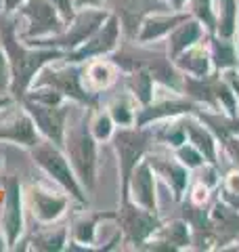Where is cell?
Masks as SVG:
<instances>
[{"label": "cell", "instance_id": "cell-1", "mask_svg": "<svg viewBox=\"0 0 239 252\" xmlns=\"http://www.w3.org/2000/svg\"><path fill=\"white\" fill-rule=\"evenodd\" d=\"M0 44L6 53L11 65V94L15 99H21L28 93L34 76L59 57H65V53L59 49H51V46H34L21 40L15 28L13 15L0 13Z\"/></svg>", "mask_w": 239, "mask_h": 252}, {"label": "cell", "instance_id": "cell-2", "mask_svg": "<svg viewBox=\"0 0 239 252\" xmlns=\"http://www.w3.org/2000/svg\"><path fill=\"white\" fill-rule=\"evenodd\" d=\"M78 105V103H74ZM71 105L65 132H63V152L67 154L71 168H74L78 181L82 183L84 189L94 187L97 181V139L92 137L90 126H89V114L76 116V107Z\"/></svg>", "mask_w": 239, "mask_h": 252}, {"label": "cell", "instance_id": "cell-3", "mask_svg": "<svg viewBox=\"0 0 239 252\" xmlns=\"http://www.w3.org/2000/svg\"><path fill=\"white\" fill-rule=\"evenodd\" d=\"M30 154H31V162L36 164V168L49 181H53L55 185H59L63 191H67L71 195V200H76L80 204L89 202L86 200V189L78 181L74 168H71L69 158L63 152L61 145L53 143L49 139H40L36 145L30 147Z\"/></svg>", "mask_w": 239, "mask_h": 252}, {"label": "cell", "instance_id": "cell-4", "mask_svg": "<svg viewBox=\"0 0 239 252\" xmlns=\"http://www.w3.org/2000/svg\"><path fill=\"white\" fill-rule=\"evenodd\" d=\"M31 86H49V89L57 91L67 101L78 105L90 107L97 103V97H92L82 86V65L65 57H59L46 63L44 67H40V72L34 76V80L30 84V89Z\"/></svg>", "mask_w": 239, "mask_h": 252}, {"label": "cell", "instance_id": "cell-5", "mask_svg": "<svg viewBox=\"0 0 239 252\" xmlns=\"http://www.w3.org/2000/svg\"><path fill=\"white\" fill-rule=\"evenodd\" d=\"M17 34L23 42L36 44L51 36H57L65 28V19L49 0H26L13 13Z\"/></svg>", "mask_w": 239, "mask_h": 252}, {"label": "cell", "instance_id": "cell-6", "mask_svg": "<svg viewBox=\"0 0 239 252\" xmlns=\"http://www.w3.org/2000/svg\"><path fill=\"white\" fill-rule=\"evenodd\" d=\"M69 200H71V195L67 191H63L59 185H55L46 177L42 181H36V183H30L23 189L26 212L36 220V225L57 223L65 215Z\"/></svg>", "mask_w": 239, "mask_h": 252}, {"label": "cell", "instance_id": "cell-7", "mask_svg": "<svg viewBox=\"0 0 239 252\" xmlns=\"http://www.w3.org/2000/svg\"><path fill=\"white\" fill-rule=\"evenodd\" d=\"M109 11L105 6H89V9H76V13L71 15V19L65 21L57 36H51L46 40H40L34 46H51V49H59L63 53L76 51L80 44H84L89 38L97 32L105 19L109 17Z\"/></svg>", "mask_w": 239, "mask_h": 252}, {"label": "cell", "instance_id": "cell-8", "mask_svg": "<svg viewBox=\"0 0 239 252\" xmlns=\"http://www.w3.org/2000/svg\"><path fill=\"white\" fill-rule=\"evenodd\" d=\"M114 147L118 154V164H120V172H122V193L124 187L128 183V177L132 168L143 160V156L149 152L151 139H153V130H145V126H122L120 130L114 132Z\"/></svg>", "mask_w": 239, "mask_h": 252}, {"label": "cell", "instance_id": "cell-9", "mask_svg": "<svg viewBox=\"0 0 239 252\" xmlns=\"http://www.w3.org/2000/svg\"><path fill=\"white\" fill-rule=\"evenodd\" d=\"M19 101L23 103V107L28 109L40 139H49L53 143L61 145L65 124H67V116H69V109L74 103L65 101V103H59V105H51V103H40V101H34L30 97H23Z\"/></svg>", "mask_w": 239, "mask_h": 252}, {"label": "cell", "instance_id": "cell-10", "mask_svg": "<svg viewBox=\"0 0 239 252\" xmlns=\"http://www.w3.org/2000/svg\"><path fill=\"white\" fill-rule=\"evenodd\" d=\"M40 141L34 122L19 99H13L0 109V143L31 147Z\"/></svg>", "mask_w": 239, "mask_h": 252}, {"label": "cell", "instance_id": "cell-11", "mask_svg": "<svg viewBox=\"0 0 239 252\" xmlns=\"http://www.w3.org/2000/svg\"><path fill=\"white\" fill-rule=\"evenodd\" d=\"M103 6L118 17L122 34L128 40H134L143 26V19L151 13H166L170 4L166 0H105Z\"/></svg>", "mask_w": 239, "mask_h": 252}, {"label": "cell", "instance_id": "cell-12", "mask_svg": "<svg viewBox=\"0 0 239 252\" xmlns=\"http://www.w3.org/2000/svg\"><path fill=\"white\" fill-rule=\"evenodd\" d=\"M120 40H122V26H120L116 15H109L105 23L84 44H80L76 51L65 53V59L74 63H84L94 57H109L120 46Z\"/></svg>", "mask_w": 239, "mask_h": 252}, {"label": "cell", "instance_id": "cell-13", "mask_svg": "<svg viewBox=\"0 0 239 252\" xmlns=\"http://www.w3.org/2000/svg\"><path fill=\"white\" fill-rule=\"evenodd\" d=\"M116 219H118V225L122 229L124 238L130 244L147 242L159 229V220L155 219V212L141 208L130 200L122 202V208H120Z\"/></svg>", "mask_w": 239, "mask_h": 252}, {"label": "cell", "instance_id": "cell-14", "mask_svg": "<svg viewBox=\"0 0 239 252\" xmlns=\"http://www.w3.org/2000/svg\"><path fill=\"white\" fill-rule=\"evenodd\" d=\"M23 220H26V204H23V187L13 181L6 185V195L0 206V229H2L6 244L15 246L23 233Z\"/></svg>", "mask_w": 239, "mask_h": 252}, {"label": "cell", "instance_id": "cell-15", "mask_svg": "<svg viewBox=\"0 0 239 252\" xmlns=\"http://www.w3.org/2000/svg\"><path fill=\"white\" fill-rule=\"evenodd\" d=\"M124 200H130L137 204V206L151 210V212L157 210L153 168H151V164L147 160H141L137 166L132 168L128 183L124 187Z\"/></svg>", "mask_w": 239, "mask_h": 252}, {"label": "cell", "instance_id": "cell-16", "mask_svg": "<svg viewBox=\"0 0 239 252\" xmlns=\"http://www.w3.org/2000/svg\"><path fill=\"white\" fill-rule=\"evenodd\" d=\"M80 65H82V86L92 97L109 91L118 80L120 67L111 61V57H94Z\"/></svg>", "mask_w": 239, "mask_h": 252}, {"label": "cell", "instance_id": "cell-17", "mask_svg": "<svg viewBox=\"0 0 239 252\" xmlns=\"http://www.w3.org/2000/svg\"><path fill=\"white\" fill-rule=\"evenodd\" d=\"M185 19H189L187 15H172L170 17V15H166V13H151V15H147V17L143 19V26L139 30L137 38H134V42L147 44L151 40H157V38L168 36L170 32Z\"/></svg>", "mask_w": 239, "mask_h": 252}, {"label": "cell", "instance_id": "cell-18", "mask_svg": "<svg viewBox=\"0 0 239 252\" xmlns=\"http://www.w3.org/2000/svg\"><path fill=\"white\" fill-rule=\"evenodd\" d=\"M147 162L151 164L153 172H157L159 177H164V181L174 189V195L180 198L182 191L187 187V170L180 166L177 160H170V158H164V156H155V154H149Z\"/></svg>", "mask_w": 239, "mask_h": 252}, {"label": "cell", "instance_id": "cell-19", "mask_svg": "<svg viewBox=\"0 0 239 252\" xmlns=\"http://www.w3.org/2000/svg\"><path fill=\"white\" fill-rule=\"evenodd\" d=\"M30 244L36 250H61L65 248V244H69V227L57 223L38 225Z\"/></svg>", "mask_w": 239, "mask_h": 252}, {"label": "cell", "instance_id": "cell-20", "mask_svg": "<svg viewBox=\"0 0 239 252\" xmlns=\"http://www.w3.org/2000/svg\"><path fill=\"white\" fill-rule=\"evenodd\" d=\"M168 51H170V57L177 59L182 51H187L189 46H193L199 36H202V28H199L197 21H182L174 28L170 34H168Z\"/></svg>", "mask_w": 239, "mask_h": 252}, {"label": "cell", "instance_id": "cell-21", "mask_svg": "<svg viewBox=\"0 0 239 252\" xmlns=\"http://www.w3.org/2000/svg\"><path fill=\"white\" fill-rule=\"evenodd\" d=\"M107 112L114 118V122L122 128V126H134L137 124V109H134V97L124 91L122 94H116V97L109 99L107 103Z\"/></svg>", "mask_w": 239, "mask_h": 252}, {"label": "cell", "instance_id": "cell-22", "mask_svg": "<svg viewBox=\"0 0 239 252\" xmlns=\"http://www.w3.org/2000/svg\"><path fill=\"white\" fill-rule=\"evenodd\" d=\"M153 76L147 69H130L126 76V91H128L134 101H139L141 105L151 103L153 99Z\"/></svg>", "mask_w": 239, "mask_h": 252}, {"label": "cell", "instance_id": "cell-23", "mask_svg": "<svg viewBox=\"0 0 239 252\" xmlns=\"http://www.w3.org/2000/svg\"><path fill=\"white\" fill-rule=\"evenodd\" d=\"M182 124H185V132L189 135L191 145H193L210 164L216 162V160H214V158H216V143H214V137L210 135V132L206 130L202 124H197L195 120H191V118H189V120H185Z\"/></svg>", "mask_w": 239, "mask_h": 252}, {"label": "cell", "instance_id": "cell-24", "mask_svg": "<svg viewBox=\"0 0 239 252\" xmlns=\"http://www.w3.org/2000/svg\"><path fill=\"white\" fill-rule=\"evenodd\" d=\"M177 65L182 72L193 74L195 78H206L210 69V61H208V53L202 46H189L187 51H182L177 57Z\"/></svg>", "mask_w": 239, "mask_h": 252}, {"label": "cell", "instance_id": "cell-25", "mask_svg": "<svg viewBox=\"0 0 239 252\" xmlns=\"http://www.w3.org/2000/svg\"><path fill=\"white\" fill-rule=\"evenodd\" d=\"M99 112H94V114H89V126H90V132H92V137L97 139V143H101V141H109L111 137H114V118L109 116L107 109H101L97 107Z\"/></svg>", "mask_w": 239, "mask_h": 252}, {"label": "cell", "instance_id": "cell-26", "mask_svg": "<svg viewBox=\"0 0 239 252\" xmlns=\"http://www.w3.org/2000/svg\"><path fill=\"white\" fill-rule=\"evenodd\" d=\"M218 6V34L231 38L237 26V0H216Z\"/></svg>", "mask_w": 239, "mask_h": 252}, {"label": "cell", "instance_id": "cell-27", "mask_svg": "<svg viewBox=\"0 0 239 252\" xmlns=\"http://www.w3.org/2000/svg\"><path fill=\"white\" fill-rule=\"evenodd\" d=\"M212 55H214V61H216V67L220 69H229L237 65V51L229 42V38H222V36L216 38L212 42Z\"/></svg>", "mask_w": 239, "mask_h": 252}, {"label": "cell", "instance_id": "cell-28", "mask_svg": "<svg viewBox=\"0 0 239 252\" xmlns=\"http://www.w3.org/2000/svg\"><path fill=\"white\" fill-rule=\"evenodd\" d=\"M159 235H162V244H166L168 248H182L189 244V231L187 225L180 223V220H174V223L159 227Z\"/></svg>", "mask_w": 239, "mask_h": 252}, {"label": "cell", "instance_id": "cell-29", "mask_svg": "<svg viewBox=\"0 0 239 252\" xmlns=\"http://www.w3.org/2000/svg\"><path fill=\"white\" fill-rule=\"evenodd\" d=\"M177 156L180 158V162L185 164V166H189V168H197V166H202V162H204V156L199 154L193 145H179Z\"/></svg>", "mask_w": 239, "mask_h": 252}, {"label": "cell", "instance_id": "cell-30", "mask_svg": "<svg viewBox=\"0 0 239 252\" xmlns=\"http://www.w3.org/2000/svg\"><path fill=\"white\" fill-rule=\"evenodd\" d=\"M0 93H11V65L2 44H0Z\"/></svg>", "mask_w": 239, "mask_h": 252}, {"label": "cell", "instance_id": "cell-31", "mask_svg": "<svg viewBox=\"0 0 239 252\" xmlns=\"http://www.w3.org/2000/svg\"><path fill=\"white\" fill-rule=\"evenodd\" d=\"M49 2L55 4V9H57L61 13V17L69 21L71 19V15L76 13V6H74V0H49Z\"/></svg>", "mask_w": 239, "mask_h": 252}, {"label": "cell", "instance_id": "cell-32", "mask_svg": "<svg viewBox=\"0 0 239 252\" xmlns=\"http://www.w3.org/2000/svg\"><path fill=\"white\" fill-rule=\"evenodd\" d=\"M23 2H26V0H0V13L13 15Z\"/></svg>", "mask_w": 239, "mask_h": 252}, {"label": "cell", "instance_id": "cell-33", "mask_svg": "<svg viewBox=\"0 0 239 252\" xmlns=\"http://www.w3.org/2000/svg\"><path fill=\"white\" fill-rule=\"evenodd\" d=\"M227 191L229 193H239V170H233L227 177Z\"/></svg>", "mask_w": 239, "mask_h": 252}, {"label": "cell", "instance_id": "cell-34", "mask_svg": "<svg viewBox=\"0 0 239 252\" xmlns=\"http://www.w3.org/2000/svg\"><path fill=\"white\" fill-rule=\"evenodd\" d=\"M206 198H208V187H206V185H197L193 189V202L202 204V202H206Z\"/></svg>", "mask_w": 239, "mask_h": 252}, {"label": "cell", "instance_id": "cell-35", "mask_svg": "<svg viewBox=\"0 0 239 252\" xmlns=\"http://www.w3.org/2000/svg\"><path fill=\"white\" fill-rule=\"evenodd\" d=\"M105 0H74L76 9H89V6H103Z\"/></svg>", "mask_w": 239, "mask_h": 252}, {"label": "cell", "instance_id": "cell-36", "mask_svg": "<svg viewBox=\"0 0 239 252\" xmlns=\"http://www.w3.org/2000/svg\"><path fill=\"white\" fill-rule=\"evenodd\" d=\"M227 149H229V154L235 158V162H239V141L227 139Z\"/></svg>", "mask_w": 239, "mask_h": 252}, {"label": "cell", "instance_id": "cell-37", "mask_svg": "<svg viewBox=\"0 0 239 252\" xmlns=\"http://www.w3.org/2000/svg\"><path fill=\"white\" fill-rule=\"evenodd\" d=\"M227 80H229V84H231V89L235 91V97L239 99V78H235V74H229Z\"/></svg>", "mask_w": 239, "mask_h": 252}, {"label": "cell", "instance_id": "cell-38", "mask_svg": "<svg viewBox=\"0 0 239 252\" xmlns=\"http://www.w3.org/2000/svg\"><path fill=\"white\" fill-rule=\"evenodd\" d=\"M13 99H15V97H13L11 93H0V109H2L6 103H11Z\"/></svg>", "mask_w": 239, "mask_h": 252}, {"label": "cell", "instance_id": "cell-39", "mask_svg": "<svg viewBox=\"0 0 239 252\" xmlns=\"http://www.w3.org/2000/svg\"><path fill=\"white\" fill-rule=\"evenodd\" d=\"M166 2H168L170 6H174V9H180V6L185 4V0H166Z\"/></svg>", "mask_w": 239, "mask_h": 252}, {"label": "cell", "instance_id": "cell-40", "mask_svg": "<svg viewBox=\"0 0 239 252\" xmlns=\"http://www.w3.org/2000/svg\"><path fill=\"white\" fill-rule=\"evenodd\" d=\"M6 248H9V244H6L4 233H2V229H0V250H6Z\"/></svg>", "mask_w": 239, "mask_h": 252}, {"label": "cell", "instance_id": "cell-41", "mask_svg": "<svg viewBox=\"0 0 239 252\" xmlns=\"http://www.w3.org/2000/svg\"><path fill=\"white\" fill-rule=\"evenodd\" d=\"M2 164H4V158H2V152H0V168H2Z\"/></svg>", "mask_w": 239, "mask_h": 252}]
</instances>
